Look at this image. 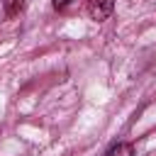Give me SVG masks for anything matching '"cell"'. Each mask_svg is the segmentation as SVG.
Instances as JSON below:
<instances>
[{"mask_svg": "<svg viewBox=\"0 0 156 156\" xmlns=\"http://www.w3.org/2000/svg\"><path fill=\"white\" fill-rule=\"evenodd\" d=\"M85 10H88L90 20H95V22H105V20L115 12V0H88Z\"/></svg>", "mask_w": 156, "mask_h": 156, "instance_id": "obj_1", "label": "cell"}, {"mask_svg": "<svg viewBox=\"0 0 156 156\" xmlns=\"http://www.w3.org/2000/svg\"><path fill=\"white\" fill-rule=\"evenodd\" d=\"M105 156H134V146L127 144V141H117V144H112L107 149Z\"/></svg>", "mask_w": 156, "mask_h": 156, "instance_id": "obj_2", "label": "cell"}, {"mask_svg": "<svg viewBox=\"0 0 156 156\" xmlns=\"http://www.w3.org/2000/svg\"><path fill=\"white\" fill-rule=\"evenodd\" d=\"M2 7H5V15L7 17H15L24 7V0H2Z\"/></svg>", "mask_w": 156, "mask_h": 156, "instance_id": "obj_3", "label": "cell"}, {"mask_svg": "<svg viewBox=\"0 0 156 156\" xmlns=\"http://www.w3.org/2000/svg\"><path fill=\"white\" fill-rule=\"evenodd\" d=\"M51 5H54V10H66L71 5V0H51Z\"/></svg>", "mask_w": 156, "mask_h": 156, "instance_id": "obj_4", "label": "cell"}]
</instances>
